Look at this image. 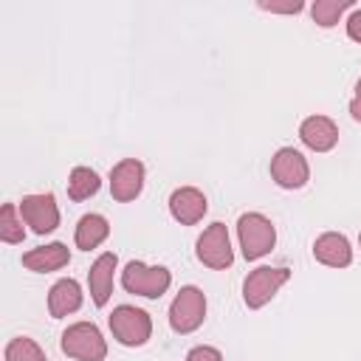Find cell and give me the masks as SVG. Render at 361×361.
I'll return each instance as SVG.
<instances>
[{
	"label": "cell",
	"instance_id": "cell-1",
	"mask_svg": "<svg viewBox=\"0 0 361 361\" xmlns=\"http://www.w3.org/2000/svg\"><path fill=\"white\" fill-rule=\"evenodd\" d=\"M237 237H240V248L245 259H259L265 257L274 243H276V228L274 223L259 214V212H245L237 220Z\"/></svg>",
	"mask_w": 361,
	"mask_h": 361
},
{
	"label": "cell",
	"instance_id": "cell-2",
	"mask_svg": "<svg viewBox=\"0 0 361 361\" xmlns=\"http://www.w3.org/2000/svg\"><path fill=\"white\" fill-rule=\"evenodd\" d=\"M59 347H62L65 355L79 358V361H104V355H107L104 336H102V330L93 322H76V324H71L62 333Z\"/></svg>",
	"mask_w": 361,
	"mask_h": 361
},
{
	"label": "cell",
	"instance_id": "cell-3",
	"mask_svg": "<svg viewBox=\"0 0 361 361\" xmlns=\"http://www.w3.org/2000/svg\"><path fill=\"white\" fill-rule=\"evenodd\" d=\"M107 322H110V330H113L116 341L124 344V347H141L152 336V319H149V313H144L141 307H133V305L113 307V313H110Z\"/></svg>",
	"mask_w": 361,
	"mask_h": 361
},
{
	"label": "cell",
	"instance_id": "cell-4",
	"mask_svg": "<svg viewBox=\"0 0 361 361\" xmlns=\"http://www.w3.org/2000/svg\"><path fill=\"white\" fill-rule=\"evenodd\" d=\"M121 285L130 293H138V296H147V299H158L172 285V274L164 265H144V262L133 259L121 271Z\"/></svg>",
	"mask_w": 361,
	"mask_h": 361
},
{
	"label": "cell",
	"instance_id": "cell-5",
	"mask_svg": "<svg viewBox=\"0 0 361 361\" xmlns=\"http://www.w3.org/2000/svg\"><path fill=\"white\" fill-rule=\"evenodd\" d=\"M206 319V296L200 288L186 285L178 290V296L169 305V327L175 333H192Z\"/></svg>",
	"mask_w": 361,
	"mask_h": 361
},
{
	"label": "cell",
	"instance_id": "cell-6",
	"mask_svg": "<svg viewBox=\"0 0 361 361\" xmlns=\"http://www.w3.org/2000/svg\"><path fill=\"white\" fill-rule=\"evenodd\" d=\"M288 279H290V271H288V268L262 265V268L251 271V274L245 276V282H243V299H245V305H248L251 310L268 305V302L276 296V290H279Z\"/></svg>",
	"mask_w": 361,
	"mask_h": 361
},
{
	"label": "cell",
	"instance_id": "cell-7",
	"mask_svg": "<svg viewBox=\"0 0 361 361\" xmlns=\"http://www.w3.org/2000/svg\"><path fill=\"white\" fill-rule=\"evenodd\" d=\"M197 259L214 271H223L234 262V251H231V240H228V228L223 223H212L200 237H197V248H195Z\"/></svg>",
	"mask_w": 361,
	"mask_h": 361
},
{
	"label": "cell",
	"instance_id": "cell-8",
	"mask_svg": "<svg viewBox=\"0 0 361 361\" xmlns=\"http://www.w3.org/2000/svg\"><path fill=\"white\" fill-rule=\"evenodd\" d=\"M271 178L282 186V189H299L307 183L310 178V166L305 161V155L293 147H282L276 149V155L271 158Z\"/></svg>",
	"mask_w": 361,
	"mask_h": 361
},
{
	"label": "cell",
	"instance_id": "cell-9",
	"mask_svg": "<svg viewBox=\"0 0 361 361\" xmlns=\"http://www.w3.org/2000/svg\"><path fill=\"white\" fill-rule=\"evenodd\" d=\"M20 214L25 220V226H31L34 234H48L59 226V209L51 192L42 195H25L20 200Z\"/></svg>",
	"mask_w": 361,
	"mask_h": 361
},
{
	"label": "cell",
	"instance_id": "cell-10",
	"mask_svg": "<svg viewBox=\"0 0 361 361\" xmlns=\"http://www.w3.org/2000/svg\"><path fill=\"white\" fill-rule=\"evenodd\" d=\"M144 189V164L135 158H124L110 169V195L118 203L135 200Z\"/></svg>",
	"mask_w": 361,
	"mask_h": 361
},
{
	"label": "cell",
	"instance_id": "cell-11",
	"mask_svg": "<svg viewBox=\"0 0 361 361\" xmlns=\"http://www.w3.org/2000/svg\"><path fill=\"white\" fill-rule=\"evenodd\" d=\"M209 203H206V195L195 186H180L169 195V212L172 217L180 223V226H195L203 220Z\"/></svg>",
	"mask_w": 361,
	"mask_h": 361
},
{
	"label": "cell",
	"instance_id": "cell-12",
	"mask_svg": "<svg viewBox=\"0 0 361 361\" xmlns=\"http://www.w3.org/2000/svg\"><path fill=\"white\" fill-rule=\"evenodd\" d=\"M299 138L305 141V147H310L313 152H327L336 147L338 141V127L333 124V118L327 116H307L299 127Z\"/></svg>",
	"mask_w": 361,
	"mask_h": 361
},
{
	"label": "cell",
	"instance_id": "cell-13",
	"mask_svg": "<svg viewBox=\"0 0 361 361\" xmlns=\"http://www.w3.org/2000/svg\"><path fill=\"white\" fill-rule=\"evenodd\" d=\"M313 257H316L322 265L347 268V265L353 262V248H350V243H347L344 234L327 231V234L316 237V243H313Z\"/></svg>",
	"mask_w": 361,
	"mask_h": 361
},
{
	"label": "cell",
	"instance_id": "cell-14",
	"mask_svg": "<svg viewBox=\"0 0 361 361\" xmlns=\"http://www.w3.org/2000/svg\"><path fill=\"white\" fill-rule=\"evenodd\" d=\"M118 265V257L113 251L102 254L93 265H90V274H87V285H90V296L99 307H104L110 302V293H113V271Z\"/></svg>",
	"mask_w": 361,
	"mask_h": 361
},
{
	"label": "cell",
	"instance_id": "cell-15",
	"mask_svg": "<svg viewBox=\"0 0 361 361\" xmlns=\"http://www.w3.org/2000/svg\"><path fill=\"white\" fill-rule=\"evenodd\" d=\"M68 262H71V251L65 243H48V245H39V248H31L23 254V265L28 271H37V274L59 271Z\"/></svg>",
	"mask_w": 361,
	"mask_h": 361
},
{
	"label": "cell",
	"instance_id": "cell-16",
	"mask_svg": "<svg viewBox=\"0 0 361 361\" xmlns=\"http://www.w3.org/2000/svg\"><path fill=\"white\" fill-rule=\"evenodd\" d=\"M82 307V288L76 279H59L54 282V288L48 290V313L54 319H62L68 313H76Z\"/></svg>",
	"mask_w": 361,
	"mask_h": 361
},
{
	"label": "cell",
	"instance_id": "cell-17",
	"mask_svg": "<svg viewBox=\"0 0 361 361\" xmlns=\"http://www.w3.org/2000/svg\"><path fill=\"white\" fill-rule=\"evenodd\" d=\"M107 234H110V223H107L102 214H85V217L76 223L73 240H76V248L90 251V248L102 245V243L107 240Z\"/></svg>",
	"mask_w": 361,
	"mask_h": 361
},
{
	"label": "cell",
	"instance_id": "cell-18",
	"mask_svg": "<svg viewBox=\"0 0 361 361\" xmlns=\"http://www.w3.org/2000/svg\"><path fill=\"white\" fill-rule=\"evenodd\" d=\"M99 186H102V180L90 166H76L68 178V197L71 200H87L90 195L99 192Z\"/></svg>",
	"mask_w": 361,
	"mask_h": 361
},
{
	"label": "cell",
	"instance_id": "cell-19",
	"mask_svg": "<svg viewBox=\"0 0 361 361\" xmlns=\"http://www.w3.org/2000/svg\"><path fill=\"white\" fill-rule=\"evenodd\" d=\"M353 6V0H316L310 6V14H313V23L322 25V28H330L338 23V17Z\"/></svg>",
	"mask_w": 361,
	"mask_h": 361
},
{
	"label": "cell",
	"instance_id": "cell-20",
	"mask_svg": "<svg viewBox=\"0 0 361 361\" xmlns=\"http://www.w3.org/2000/svg\"><path fill=\"white\" fill-rule=\"evenodd\" d=\"M6 361H48L39 344L28 336H17L6 344Z\"/></svg>",
	"mask_w": 361,
	"mask_h": 361
},
{
	"label": "cell",
	"instance_id": "cell-21",
	"mask_svg": "<svg viewBox=\"0 0 361 361\" xmlns=\"http://www.w3.org/2000/svg\"><path fill=\"white\" fill-rule=\"evenodd\" d=\"M17 209L14 203H6L0 209V240L3 243H23L25 237V228H23V220H17Z\"/></svg>",
	"mask_w": 361,
	"mask_h": 361
},
{
	"label": "cell",
	"instance_id": "cell-22",
	"mask_svg": "<svg viewBox=\"0 0 361 361\" xmlns=\"http://www.w3.org/2000/svg\"><path fill=\"white\" fill-rule=\"evenodd\" d=\"M186 361H223V355H220V350L200 344V347H192L186 353Z\"/></svg>",
	"mask_w": 361,
	"mask_h": 361
},
{
	"label": "cell",
	"instance_id": "cell-23",
	"mask_svg": "<svg viewBox=\"0 0 361 361\" xmlns=\"http://www.w3.org/2000/svg\"><path fill=\"white\" fill-rule=\"evenodd\" d=\"M347 34H350V39L361 42V8H355V11L350 14V20H347Z\"/></svg>",
	"mask_w": 361,
	"mask_h": 361
},
{
	"label": "cell",
	"instance_id": "cell-24",
	"mask_svg": "<svg viewBox=\"0 0 361 361\" xmlns=\"http://www.w3.org/2000/svg\"><path fill=\"white\" fill-rule=\"evenodd\" d=\"M259 8H265V11H285V14H296V11H302L305 6H302V3H285V6H276V3H259Z\"/></svg>",
	"mask_w": 361,
	"mask_h": 361
},
{
	"label": "cell",
	"instance_id": "cell-25",
	"mask_svg": "<svg viewBox=\"0 0 361 361\" xmlns=\"http://www.w3.org/2000/svg\"><path fill=\"white\" fill-rule=\"evenodd\" d=\"M350 116H353L355 121H361V79L355 82V96H353V102H350Z\"/></svg>",
	"mask_w": 361,
	"mask_h": 361
},
{
	"label": "cell",
	"instance_id": "cell-26",
	"mask_svg": "<svg viewBox=\"0 0 361 361\" xmlns=\"http://www.w3.org/2000/svg\"><path fill=\"white\" fill-rule=\"evenodd\" d=\"M358 243H361V237H358Z\"/></svg>",
	"mask_w": 361,
	"mask_h": 361
}]
</instances>
